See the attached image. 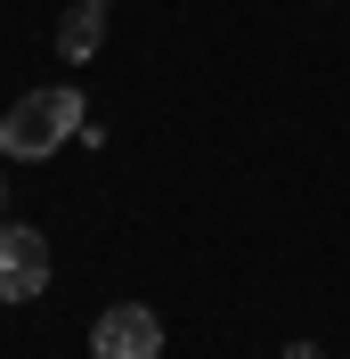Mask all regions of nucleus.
<instances>
[{
  "mask_svg": "<svg viewBox=\"0 0 350 359\" xmlns=\"http://www.w3.org/2000/svg\"><path fill=\"white\" fill-rule=\"evenodd\" d=\"M49 286V237L24 221H0V302H33Z\"/></svg>",
  "mask_w": 350,
  "mask_h": 359,
  "instance_id": "7ed1b4c3",
  "label": "nucleus"
},
{
  "mask_svg": "<svg viewBox=\"0 0 350 359\" xmlns=\"http://www.w3.org/2000/svg\"><path fill=\"white\" fill-rule=\"evenodd\" d=\"M57 49H66V57H98V8H74V17L57 25Z\"/></svg>",
  "mask_w": 350,
  "mask_h": 359,
  "instance_id": "20e7f679",
  "label": "nucleus"
},
{
  "mask_svg": "<svg viewBox=\"0 0 350 359\" xmlns=\"http://www.w3.org/2000/svg\"><path fill=\"white\" fill-rule=\"evenodd\" d=\"M0 212H8V188H0Z\"/></svg>",
  "mask_w": 350,
  "mask_h": 359,
  "instance_id": "423d86ee",
  "label": "nucleus"
},
{
  "mask_svg": "<svg viewBox=\"0 0 350 359\" xmlns=\"http://www.w3.org/2000/svg\"><path fill=\"white\" fill-rule=\"evenodd\" d=\"M90 359H163V318L147 302H114L90 327Z\"/></svg>",
  "mask_w": 350,
  "mask_h": 359,
  "instance_id": "f03ea898",
  "label": "nucleus"
},
{
  "mask_svg": "<svg viewBox=\"0 0 350 359\" xmlns=\"http://www.w3.org/2000/svg\"><path fill=\"white\" fill-rule=\"evenodd\" d=\"M82 8H106V0H82Z\"/></svg>",
  "mask_w": 350,
  "mask_h": 359,
  "instance_id": "39448f33",
  "label": "nucleus"
},
{
  "mask_svg": "<svg viewBox=\"0 0 350 359\" xmlns=\"http://www.w3.org/2000/svg\"><path fill=\"white\" fill-rule=\"evenodd\" d=\"M74 131H82V90L74 82H41V90H24L17 107L0 114V156L41 163V156H57Z\"/></svg>",
  "mask_w": 350,
  "mask_h": 359,
  "instance_id": "f257e3e1",
  "label": "nucleus"
}]
</instances>
